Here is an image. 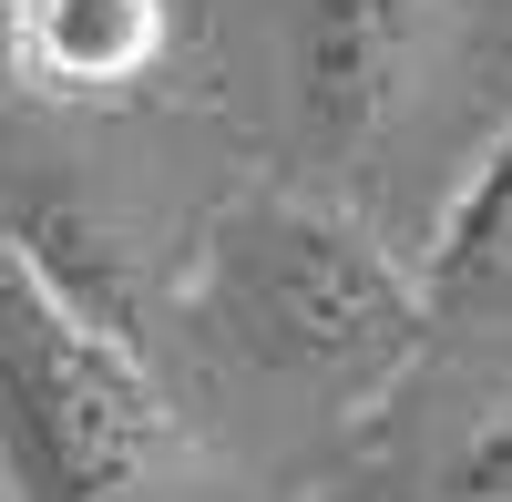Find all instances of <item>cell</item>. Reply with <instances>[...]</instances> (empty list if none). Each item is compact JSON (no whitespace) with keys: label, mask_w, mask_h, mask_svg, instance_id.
I'll return each mask as SVG.
<instances>
[{"label":"cell","mask_w":512,"mask_h":502,"mask_svg":"<svg viewBox=\"0 0 512 502\" xmlns=\"http://www.w3.org/2000/svg\"><path fill=\"white\" fill-rule=\"evenodd\" d=\"M0 492L11 502H185V421L134 328L93 308L0 205Z\"/></svg>","instance_id":"2"},{"label":"cell","mask_w":512,"mask_h":502,"mask_svg":"<svg viewBox=\"0 0 512 502\" xmlns=\"http://www.w3.org/2000/svg\"><path fill=\"white\" fill-rule=\"evenodd\" d=\"M441 492H451V502H512V410H502L492 431L461 441V462H451Z\"/></svg>","instance_id":"6"},{"label":"cell","mask_w":512,"mask_h":502,"mask_svg":"<svg viewBox=\"0 0 512 502\" xmlns=\"http://www.w3.org/2000/svg\"><path fill=\"white\" fill-rule=\"evenodd\" d=\"M441 0H308L297 11V134L318 164H359L400 123L431 62Z\"/></svg>","instance_id":"3"},{"label":"cell","mask_w":512,"mask_h":502,"mask_svg":"<svg viewBox=\"0 0 512 502\" xmlns=\"http://www.w3.org/2000/svg\"><path fill=\"white\" fill-rule=\"evenodd\" d=\"M431 308L441 328H482V318H512V134L472 164V185L451 195L441 216V246H431Z\"/></svg>","instance_id":"5"},{"label":"cell","mask_w":512,"mask_h":502,"mask_svg":"<svg viewBox=\"0 0 512 502\" xmlns=\"http://www.w3.org/2000/svg\"><path fill=\"white\" fill-rule=\"evenodd\" d=\"M185 308L216 349L318 400H369L441 328L431 277L318 195H236L195 246Z\"/></svg>","instance_id":"1"},{"label":"cell","mask_w":512,"mask_h":502,"mask_svg":"<svg viewBox=\"0 0 512 502\" xmlns=\"http://www.w3.org/2000/svg\"><path fill=\"white\" fill-rule=\"evenodd\" d=\"M164 62V0H0V72L41 103H123Z\"/></svg>","instance_id":"4"}]
</instances>
